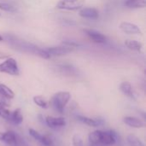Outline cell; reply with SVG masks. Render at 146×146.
Listing matches in <instances>:
<instances>
[{
  "label": "cell",
  "instance_id": "cell-24",
  "mask_svg": "<svg viewBox=\"0 0 146 146\" xmlns=\"http://www.w3.org/2000/svg\"><path fill=\"white\" fill-rule=\"evenodd\" d=\"M72 143L73 146H84V142L80 135L74 134L72 138Z\"/></svg>",
  "mask_w": 146,
  "mask_h": 146
},
{
  "label": "cell",
  "instance_id": "cell-23",
  "mask_svg": "<svg viewBox=\"0 0 146 146\" xmlns=\"http://www.w3.org/2000/svg\"><path fill=\"white\" fill-rule=\"evenodd\" d=\"M58 69L63 74H72L75 72V69L70 65H60V66H58Z\"/></svg>",
  "mask_w": 146,
  "mask_h": 146
},
{
  "label": "cell",
  "instance_id": "cell-13",
  "mask_svg": "<svg viewBox=\"0 0 146 146\" xmlns=\"http://www.w3.org/2000/svg\"><path fill=\"white\" fill-rule=\"evenodd\" d=\"M123 122L133 128H143L145 127V123L140 118L135 116H126L123 118Z\"/></svg>",
  "mask_w": 146,
  "mask_h": 146
},
{
  "label": "cell",
  "instance_id": "cell-8",
  "mask_svg": "<svg viewBox=\"0 0 146 146\" xmlns=\"http://www.w3.org/2000/svg\"><path fill=\"white\" fill-rule=\"evenodd\" d=\"M45 124L51 129H58L65 127L66 125V120L63 117H55L48 115L44 118Z\"/></svg>",
  "mask_w": 146,
  "mask_h": 146
},
{
  "label": "cell",
  "instance_id": "cell-3",
  "mask_svg": "<svg viewBox=\"0 0 146 146\" xmlns=\"http://www.w3.org/2000/svg\"><path fill=\"white\" fill-rule=\"evenodd\" d=\"M0 73H4L9 75H19L20 70L15 59L9 57L3 62H0Z\"/></svg>",
  "mask_w": 146,
  "mask_h": 146
},
{
  "label": "cell",
  "instance_id": "cell-5",
  "mask_svg": "<svg viewBox=\"0 0 146 146\" xmlns=\"http://www.w3.org/2000/svg\"><path fill=\"white\" fill-rule=\"evenodd\" d=\"M21 139L13 131L0 132V141L8 146H20Z\"/></svg>",
  "mask_w": 146,
  "mask_h": 146
},
{
  "label": "cell",
  "instance_id": "cell-11",
  "mask_svg": "<svg viewBox=\"0 0 146 146\" xmlns=\"http://www.w3.org/2000/svg\"><path fill=\"white\" fill-rule=\"evenodd\" d=\"M79 14L81 17L90 20H97L99 17V11L96 8L92 7L81 8Z\"/></svg>",
  "mask_w": 146,
  "mask_h": 146
},
{
  "label": "cell",
  "instance_id": "cell-21",
  "mask_svg": "<svg viewBox=\"0 0 146 146\" xmlns=\"http://www.w3.org/2000/svg\"><path fill=\"white\" fill-rule=\"evenodd\" d=\"M11 111L9 109V106L4 102H0V116L5 120H9Z\"/></svg>",
  "mask_w": 146,
  "mask_h": 146
},
{
  "label": "cell",
  "instance_id": "cell-2",
  "mask_svg": "<svg viewBox=\"0 0 146 146\" xmlns=\"http://www.w3.org/2000/svg\"><path fill=\"white\" fill-rule=\"evenodd\" d=\"M70 99L71 94L68 92H58L53 95L50 100V104L56 111L59 113H63Z\"/></svg>",
  "mask_w": 146,
  "mask_h": 146
},
{
  "label": "cell",
  "instance_id": "cell-7",
  "mask_svg": "<svg viewBox=\"0 0 146 146\" xmlns=\"http://www.w3.org/2000/svg\"><path fill=\"white\" fill-rule=\"evenodd\" d=\"M74 50V48L68 46V45H62V46H56V47H50V48H46L45 50L47 51L50 58L53 56H63L66 54H68L72 52Z\"/></svg>",
  "mask_w": 146,
  "mask_h": 146
},
{
  "label": "cell",
  "instance_id": "cell-25",
  "mask_svg": "<svg viewBox=\"0 0 146 146\" xmlns=\"http://www.w3.org/2000/svg\"><path fill=\"white\" fill-rule=\"evenodd\" d=\"M89 145L90 146H104V145H99V144H93V145L89 144Z\"/></svg>",
  "mask_w": 146,
  "mask_h": 146
},
{
  "label": "cell",
  "instance_id": "cell-9",
  "mask_svg": "<svg viewBox=\"0 0 146 146\" xmlns=\"http://www.w3.org/2000/svg\"><path fill=\"white\" fill-rule=\"evenodd\" d=\"M76 118L81 123H83L86 126H89L91 127H98L103 126L104 124V121L103 119H99V118H91V117L84 116V115H78L76 116Z\"/></svg>",
  "mask_w": 146,
  "mask_h": 146
},
{
  "label": "cell",
  "instance_id": "cell-19",
  "mask_svg": "<svg viewBox=\"0 0 146 146\" xmlns=\"http://www.w3.org/2000/svg\"><path fill=\"white\" fill-rule=\"evenodd\" d=\"M33 103L38 106L39 108L41 109H47L49 107V103L48 101L43 97V96H40V95H37V96H34L33 98Z\"/></svg>",
  "mask_w": 146,
  "mask_h": 146
},
{
  "label": "cell",
  "instance_id": "cell-10",
  "mask_svg": "<svg viewBox=\"0 0 146 146\" xmlns=\"http://www.w3.org/2000/svg\"><path fill=\"white\" fill-rule=\"evenodd\" d=\"M85 32L87 36L97 44H105L107 42V37L100 32H98L93 29H86Z\"/></svg>",
  "mask_w": 146,
  "mask_h": 146
},
{
  "label": "cell",
  "instance_id": "cell-16",
  "mask_svg": "<svg viewBox=\"0 0 146 146\" xmlns=\"http://www.w3.org/2000/svg\"><path fill=\"white\" fill-rule=\"evenodd\" d=\"M123 4L129 9H140L146 6V0H124Z\"/></svg>",
  "mask_w": 146,
  "mask_h": 146
},
{
  "label": "cell",
  "instance_id": "cell-18",
  "mask_svg": "<svg viewBox=\"0 0 146 146\" xmlns=\"http://www.w3.org/2000/svg\"><path fill=\"white\" fill-rule=\"evenodd\" d=\"M0 95L8 99H13L15 98V92L4 84H0Z\"/></svg>",
  "mask_w": 146,
  "mask_h": 146
},
{
  "label": "cell",
  "instance_id": "cell-14",
  "mask_svg": "<svg viewBox=\"0 0 146 146\" xmlns=\"http://www.w3.org/2000/svg\"><path fill=\"white\" fill-rule=\"evenodd\" d=\"M120 91L127 97L130 98H135L134 96V92H133V86L131 85L130 82L128 81H123L121 83L120 85Z\"/></svg>",
  "mask_w": 146,
  "mask_h": 146
},
{
  "label": "cell",
  "instance_id": "cell-17",
  "mask_svg": "<svg viewBox=\"0 0 146 146\" xmlns=\"http://www.w3.org/2000/svg\"><path fill=\"white\" fill-rule=\"evenodd\" d=\"M125 45L131 50L134 51H140L142 50V44L139 43L137 40H133V39H127L125 41Z\"/></svg>",
  "mask_w": 146,
  "mask_h": 146
},
{
  "label": "cell",
  "instance_id": "cell-12",
  "mask_svg": "<svg viewBox=\"0 0 146 146\" xmlns=\"http://www.w3.org/2000/svg\"><path fill=\"white\" fill-rule=\"evenodd\" d=\"M120 28L122 32L127 34H142L140 28L137 25L131 22H127V21L121 22L120 24Z\"/></svg>",
  "mask_w": 146,
  "mask_h": 146
},
{
  "label": "cell",
  "instance_id": "cell-4",
  "mask_svg": "<svg viewBox=\"0 0 146 146\" xmlns=\"http://www.w3.org/2000/svg\"><path fill=\"white\" fill-rule=\"evenodd\" d=\"M86 3V0H60L56 8L65 10H77L83 8Z\"/></svg>",
  "mask_w": 146,
  "mask_h": 146
},
{
  "label": "cell",
  "instance_id": "cell-6",
  "mask_svg": "<svg viewBox=\"0 0 146 146\" xmlns=\"http://www.w3.org/2000/svg\"><path fill=\"white\" fill-rule=\"evenodd\" d=\"M28 133L36 141H38L42 146L54 145V141H53L52 138L50 135H46V134L43 135V134L39 133L38 131H36V130H34L33 128H29Z\"/></svg>",
  "mask_w": 146,
  "mask_h": 146
},
{
  "label": "cell",
  "instance_id": "cell-26",
  "mask_svg": "<svg viewBox=\"0 0 146 146\" xmlns=\"http://www.w3.org/2000/svg\"><path fill=\"white\" fill-rule=\"evenodd\" d=\"M3 38L0 35V41H3Z\"/></svg>",
  "mask_w": 146,
  "mask_h": 146
},
{
  "label": "cell",
  "instance_id": "cell-20",
  "mask_svg": "<svg viewBox=\"0 0 146 146\" xmlns=\"http://www.w3.org/2000/svg\"><path fill=\"white\" fill-rule=\"evenodd\" d=\"M127 142L129 146H145L144 143L139 138L134 134H129L127 136Z\"/></svg>",
  "mask_w": 146,
  "mask_h": 146
},
{
  "label": "cell",
  "instance_id": "cell-1",
  "mask_svg": "<svg viewBox=\"0 0 146 146\" xmlns=\"http://www.w3.org/2000/svg\"><path fill=\"white\" fill-rule=\"evenodd\" d=\"M89 144H99L104 146L115 145L118 141V134L114 130H96L88 135Z\"/></svg>",
  "mask_w": 146,
  "mask_h": 146
},
{
  "label": "cell",
  "instance_id": "cell-22",
  "mask_svg": "<svg viewBox=\"0 0 146 146\" xmlns=\"http://www.w3.org/2000/svg\"><path fill=\"white\" fill-rule=\"evenodd\" d=\"M0 9L6 11V12H15L16 10V8L10 3L0 2Z\"/></svg>",
  "mask_w": 146,
  "mask_h": 146
},
{
  "label": "cell",
  "instance_id": "cell-15",
  "mask_svg": "<svg viewBox=\"0 0 146 146\" xmlns=\"http://www.w3.org/2000/svg\"><path fill=\"white\" fill-rule=\"evenodd\" d=\"M8 121H10L11 123H13L14 125H16V126L21 124L23 121V115L21 114V109H16L14 111H11L9 118Z\"/></svg>",
  "mask_w": 146,
  "mask_h": 146
}]
</instances>
